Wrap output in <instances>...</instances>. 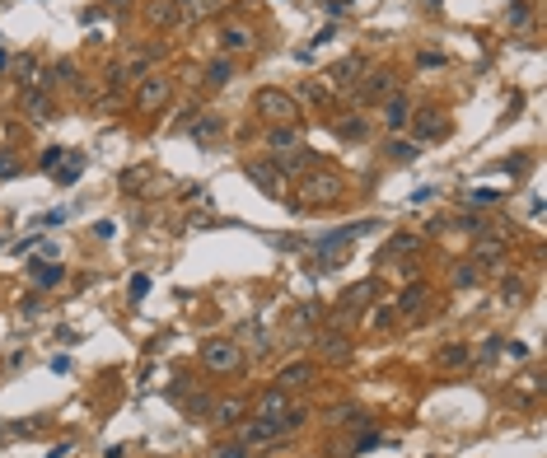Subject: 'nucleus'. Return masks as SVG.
<instances>
[{
	"instance_id": "obj_1",
	"label": "nucleus",
	"mask_w": 547,
	"mask_h": 458,
	"mask_svg": "<svg viewBox=\"0 0 547 458\" xmlns=\"http://www.w3.org/2000/svg\"><path fill=\"white\" fill-rule=\"evenodd\" d=\"M304 416H309L304 407H285L281 416H257V421H248V426L239 430V444H267V440H276V435H285V430L304 426Z\"/></svg>"
},
{
	"instance_id": "obj_2",
	"label": "nucleus",
	"mask_w": 547,
	"mask_h": 458,
	"mask_svg": "<svg viewBox=\"0 0 547 458\" xmlns=\"http://www.w3.org/2000/svg\"><path fill=\"white\" fill-rule=\"evenodd\" d=\"M253 112L267 117V122H276V127H290V122L299 117L295 98L281 94V89H257V94H253Z\"/></svg>"
},
{
	"instance_id": "obj_3",
	"label": "nucleus",
	"mask_w": 547,
	"mask_h": 458,
	"mask_svg": "<svg viewBox=\"0 0 547 458\" xmlns=\"http://www.w3.org/2000/svg\"><path fill=\"white\" fill-rule=\"evenodd\" d=\"M337 197H342V178L328 174V169L299 178V206H323V201H337Z\"/></svg>"
},
{
	"instance_id": "obj_4",
	"label": "nucleus",
	"mask_w": 547,
	"mask_h": 458,
	"mask_svg": "<svg viewBox=\"0 0 547 458\" xmlns=\"http://www.w3.org/2000/svg\"><path fill=\"white\" fill-rule=\"evenodd\" d=\"M313 351H318L328 365H346L356 346H351V337H346L342 328H323V332H313Z\"/></svg>"
},
{
	"instance_id": "obj_5",
	"label": "nucleus",
	"mask_w": 547,
	"mask_h": 458,
	"mask_svg": "<svg viewBox=\"0 0 547 458\" xmlns=\"http://www.w3.org/2000/svg\"><path fill=\"white\" fill-rule=\"evenodd\" d=\"M202 365L206 369H216V374H234L239 365H243V351L234 342H206L202 346Z\"/></svg>"
},
{
	"instance_id": "obj_6",
	"label": "nucleus",
	"mask_w": 547,
	"mask_h": 458,
	"mask_svg": "<svg viewBox=\"0 0 547 458\" xmlns=\"http://www.w3.org/2000/svg\"><path fill=\"white\" fill-rule=\"evenodd\" d=\"M169 94H173V79H169V75H145L141 84H136V108H141V112H155V108H164V103H169Z\"/></svg>"
},
{
	"instance_id": "obj_7",
	"label": "nucleus",
	"mask_w": 547,
	"mask_h": 458,
	"mask_svg": "<svg viewBox=\"0 0 547 458\" xmlns=\"http://www.w3.org/2000/svg\"><path fill=\"white\" fill-rule=\"evenodd\" d=\"M370 229H379V220H351V224H342V229H332L328 238H318V257L342 253L346 243H356V238H360V234H370Z\"/></svg>"
},
{
	"instance_id": "obj_8",
	"label": "nucleus",
	"mask_w": 547,
	"mask_h": 458,
	"mask_svg": "<svg viewBox=\"0 0 547 458\" xmlns=\"http://www.w3.org/2000/svg\"><path fill=\"white\" fill-rule=\"evenodd\" d=\"M375 295H379V281H356V285H346V290H342V300H337V314H346V318L365 314Z\"/></svg>"
},
{
	"instance_id": "obj_9",
	"label": "nucleus",
	"mask_w": 547,
	"mask_h": 458,
	"mask_svg": "<svg viewBox=\"0 0 547 458\" xmlns=\"http://www.w3.org/2000/svg\"><path fill=\"white\" fill-rule=\"evenodd\" d=\"M407 127L417 131V141H444V136H449V122H444V112H440V108L412 112V122H407Z\"/></svg>"
},
{
	"instance_id": "obj_10",
	"label": "nucleus",
	"mask_w": 547,
	"mask_h": 458,
	"mask_svg": "<svg viewBox=\"0 0 547 458\" xmlns=\"http://www.w3.org/2000/svg\"><path fill=\"white\" fill-rule=\"evenodd\" d=\"M313 374H318V369H313L309 360L281 365V369H276V388H281V393H290V388H309V383H313Z\"/></svg>"
},
{
	"instance_id": "obj_11",
	"label": "nucleus",
	"mask_w": 547,
	"mask_h": 458,
	"mask_svg": "<svg viewBox=\"0 0 547 458\" xmlns=\"http://www.w3.org/2000/svg\"><path fill=\"white\" fill-rule=\"evenodd\" d=\"M412 112H417V108H412V98H407V94H389V98H384V127L403 131L407 122H412Z\"/></svg>"
},
{
	"instance_id": "obj_12",
	"label": "nucleus",
	"mask_w": 547,
	"mask_h": 458,
	"mask_svg": "<svg viewBox=\"0 0 547 458\" xmlns=\"http://www.w3.org/2000/svg\"><path fill=\"white\" fill-rule=\"evenodd\" d=\"M243 174H248L253 183L267 192V197H281V174H276L271 164H262V159H248V164H243Z\"/></svg>"
},
{
	"instance_id": "obj_13",
	"label": "nucleus",
	"mask_w": 547,
	"mask_h": 458,
	"mask_svg": "<svg viewBox=\"0 0 547 458\" xmlns=\"http://www.w3.org/2000/svg\"><path fill=\"white\" fill-rule=\"evenodd\" d=\"M253 43H257L253 29H248V24H239V19L220 29V47H225V52H253Z\"/></svg>"
},
{
	"instance_id": "obj_14",
	"label": "nucleus",
	"mask_w": 547,
	"mask_h": 458,
	"mask_svg": "<svg viewBox=\"0 0 547 458\" xmlns=\"http://www.w3.org/2000/svg\"><path fill=\"white\" fill-rule=\"evenodd\" d=\"M389 94H398V75H393V70H375V79L360 89V98H365V103H384Z\"/></svg>"
},
{
	"instance_id": "obj_15",
	"label": "nucleus",
	"mask_w": 547,
	"mask_h": 458,
	"mask_svg": "<svg viewBox=\"0 0 547 458\" xmlns=\"http://www.w3.org/2000/svg\"><path fill=\"white\" fill-rule=\"evenodd\" d=\"M365 75V56H342V61L332 66V84H337V89H351V84H356V79Z\"/></svg>"
},
{
	"instance_id": "obj_16",
	"label": "nucleus",
	"mask_w": 547,
	"mask_h": 458,
	"mask_svg": "<svg viewBox=\"0 0 547 458\" xmlns=\"http://www.w3.org/2000/svg\"><path fill=\"white\" fill-rule=\"evenodd\" d=\"M426 300H430V285H426V281H412L403 295L393 300V309H398V314H421V304H426Z\"/></svg>"
},
{
	"instance_id": "obj_17",
	"label": "nucleus",
	"mask_w": 547,
	"mask_h": 458,
	"mask_svg": "<svg viewBox=\"0 0 547 458\" xmlns=\"http://www.w3.org/2000/svg\"><path fill=\"white\" fill-rule=\"evenodd\" d=\"M332 127H337V136H342V141H370V122H365L360 112H342Z\"/></svg>"
},
{
	"instance_id": "obj_18",
	"label": "nucleus",
	"mask_w": 547,
	"mask_h": 458,
	"mask_svg": "<svg viewBox=\"0 0 547 458\" xmlns=\"http://www.w3.org/2000/svg\"><path fill=\"white\" fill-rule=\"evenodd\" d=\"M421 248V234H393L389 243H384V253H379V262H389V257H412Z\"/></svg>"
},
{
	"instance_id": "obj_19",
	"label": "nucleus",
	"mask_w": 547,
	"mask_h": 458,
	"mask_svg": "<svg viewBox=\"0 0 547 458\" xmlns=\"http://www.w3.org/2000/svg\"><path fill=\"white\" fill-rule=\"evenodd\" d=\"M472 257H477V262H491V267H500V262H505V257H510V248H505V243H500V238L482 234V238H477V248H472Z\"/></svg>"
},
{
	"instance_id": "obj_20",
	"label": "nucleus",
	"mask_w": 547,
	"mask_h": 458,
	"mask_svg": "<svg viewBox=\"0 0 547 458\" xmlns=\"http://www.w3.org/2000/svg\"><path fill=\"white\" fill-rule=\"evenodd\" d=\"M239 416H243V397H220V402H211V421H220V426H234Z\"/></svg>"
},
{
	"instance_id": "obj_21",
	"label": "nucleus",
	"mask_w": 547,
	"mask_h": 458,
	"mask_svg": "<svg viewBox=\"0 0 547 458\" xmlns=\"http://www.w3.org/2000/svg\"><path fill=\"white\" fill-rule=\"evenodd\" d=\"M477 276H482V271H477V262H454L449 285H454V290H472V285H477Z\"/></svg>"
},
{
	"instance_id": "obj_22",
	"label": "nucleus",
	"mask_w": 547,
	"mask_h": 458,
	"mask_svg": "<svg viewBox=\"0 0 547 458\" xmlns=\"http://www.w3.org/2000/svg\"><path fill=\"white\" fill-rule=\"evenodd\" d=\"M524 300H529V285H524V281H510V276H505V281H500V304H505V309H519Z\"/></svg>"
},
{
	"instance_id": "obj_23",
	"label": "nucleus",
	"mask_w": 547,
	"mask_h": 458,
	"mask_svg": "<svg viewBox=\"0 0 547 458\" xmlns=\"http://www.w3.org/2000/svg\"><path fill=\"white\" fill-rule=\"evenodd\" d=\"M505 29H533V5L529 0H515V5L505 10Z\"/></svg>"
},
{
	"instance_id": "obj_24",
	"label": "nucleus",
	"mask_w": 547,
	"mask_h": 458,
	"mask_svg": "<svg viewBox=\"0 0 547 458\" xmlns=\"http://www.w3.org/2000/svg\"><path fill=\"white\" fill-rule=\"evenodd\" d=\"M24 112H29L33 122H43V117H47V112H52V103H47V94H43V89H38V84H33L29 94H24Z\"/></svg>"
},
{
	"instance_id": "obj_25",
	"label": "nucleus",
	"mask_w": 547,
	"mask_h": 458,
	"mask_svg": "<svg viewBox=\"0 0 547 458\" xmlns=\"http://www.w3.org/2000/svg\"><path fill=\"white\" fill-rule=\"evenodd\" d=\"M29 267H33V276H38V285H43V290H52V285L66 281V271L57 267V262H29Z\"/></svg>"
},
{
	"instance_id": "obj_26",
	"label": "nucleus",
	"mask_w": 547,
	"mask_h": 458,
	"mask_svg": "<svg viewBox=\"0 0 547 458\" xmlns=\"http://www.w3.org/2000/svg\"><path fill=\"white\" fill-rule=\"evenodd\" d=\"M285 407H290V393L271 388V393H262V402H257V416H281Z\"/></svg>"
},
{
	"instance_id": "obj_27",
	"label": "nucleus",
	"mask_w": 547,
	"mask_h": 458,
	"mask_svg": "<svg viewBox=\"0 0 547 458\" xmlns=\"http://www.w3.org/2000/svg\"><path fill=\"white\" fill-rule=\"evenodd\" d=\"M304 164H309V150H295V155H276L271 159V169H276V174H299V169H304Z\"/></svg>"
},
{
	"instance_id": "obj_28",
	"label": "nucleus",
	"mask_w": 547,
	"mask_h": 458,
	"mask_svg": "<svg viewBox=\"0 0 547 458\" xmlns=\"http://www.w3.org/2000/svg\"><path fill=\"white\" fill-rule=\"evenodd\" d=\"M472 360V351L463 346V342H449V346L440 351V365H444V369H458V365H468Z\"/></svg>"
},
{
	"instance_id": "obj_29",
	"label": "nucleus",
	"mask_w": 547,
	"mask_h": 458,
	"mask_svg": "<svg viewBox=\"0 0 547 458\" xmlns=\"http://www.w3.org/2000/svg\"><path fill=\"white\" fill-rule=\"evenodd\" d=\"M267 141H271V150H295V145H299V127H295V122H290V127H271Z\"/></svg>"
},
{
	"instance_id": "obj_30",
	"label": "nucleus",
	"mask_w": 547,
	"mask_h": 458,
	"mask_svg": "<svg viewBox=\"0 0 547 458\" xmlns=\"http://www.w3.org/2000/svg\"><path fill=\"white\" fill-rule=\"evenodd\" d=\"M230 75H234V61H225V56L206 66V84H211V89H220V84H230Z\"/></svg>"
},
{
	"instance_id": "obj_31",
	"label": "nucleus",
	"mask_w": 547,
	"mask_h": 458,
	"mask_svg": "<svg viewBox=\"0 0 547 458\" xmlns=\"http://www.w3.org/2000/svg\"><path fill=\"white\" fill-rule=\"evenodd\" d=\"M417 155H421L417 141H389V159L393 164H417Z\"/></svg>"
},
{
	"instance_id": "obj_32",
	"label": "nucleus",
	"mask_w": 547,
	"mask_h": 458,
	"mask_svg": "<svg viewBox=\"0 0 547 458\" xmlns=\"http://www.w3.org/2000/svg\"><path fill=\"white\" fill-rule=\"evenodd\" d=\"M150 19H155L159 29H169V24H178V5H173V0H155V5H150Z\"/></svg>"
},
{
	"instance_id": "obj_33",
	"label": "nucleus",
	"mask_w": 547,
	"mask_h": 458,
	"mask_svg": "<svg viewBox=\"0 0 547 458\" xmlns=\"http://www.w3.org/2000/svg\"><path fill=\"white\" fill-rule=\"evenodd\" d=\"M15 75H19V84H24V89H29V84H38V61H33V56H19V61H15Z\"/></svg>"
},
{
	"instance_id": "obj_34",
	"label": "nucleus",
	"mask_w": 547,
	"mask_h": 458,
	"mask_svg": "<svg viewBox=\"0 0 547 458\" xmlns=\"http://www.w3.org/2000/svg\"><path fill=\"white\" fill-rule=\"evenodd\" d=\"M192 136H197V141H211V136H220V117H202V122H192Z\"/></svg>"
},
{
	"instance_id": "obj_35",
	"label": "nucleus",
	"mask_w": 547,
	"mask_h": 458,
	"mask_svg": "<svg viewBox=\"0 0 547 458\" xmlns=\"http://www.w3.org/2000/svg\"><path fill=\"white\" fill-rule=\"evenodd\" d=\"M463 201H468V206H496V201H500V192H491V188H472Z\"/></svg>"
},
{
	"instance_id": "obj_36",
	"label": "nucleus",
	"mask_w": 547,
	"mask_h": 458,
	"mask_svg": "<svg viewBox=\"0 0 547 458\" xmlns=\"http://www.w3.org/2000/svg\"><path fill=\"white\" fill-rule=\"evenodd\" d=\"M126 295H131V304H141L145 295H150V276H145V271H141V276H131V285H126Z\"/></svg>"
},
{
	"instance_id": "obj_37",
	"label": "nucleus",
	"mask_w": 547,
	"mask_h": 458,
	"mask_svg": "<svg viewBox=\"0 0 547 458\" xmlns=\"http://www.w3.org/2000/svg\"><path fill=\"white\" fill-rule=\"evenodd\" d=\"M80 169H84V159H70V164H66V169H57V183H61V188H66V183H75V178H80Z\"/></svg>"
},
{
	"instance_id": "obj_38",
	"label": "nucleus",
	"mask_w": 547,
	"mask_h": 458,
	"mask_svg": "<svg viewBox=\"0 0 547 458\" xmlns=\"http://www.w3.org/2000/svg\"><path fill=\"white\" fill-rule=\"evenodd\" d=\"M500 356H510V360H529V346H524V342H505V337H500Z\"/></svg>"
},
{
	"instance_id": "obj_39",
	"label": "nucleus",
	"mask_w": 547,
	"mask_h": 458,
	"mask_svg": "<svg viewBox=\"0 0 547 458\" xmlns=\"http://www.w3.org/2000/svg\"><path fill=\"white\" fill-rule=\"evenodd\" d=\"M61 155H66V150H57V145H52V150H43V159H38V164H43L47 174H57V169H61Z\"/></svg>"
},
{
	"instance_id": "obj_40",
	"label": "nucleus",
	"mask_w": 547,
	"mask_h": 458,
	"mask_svg": "<svg viewBox=\"0 0 547 458\" xmlns=\"http://www.w3.org/2000/svg\"><path fill=\"white\" fill-rule=\"evenodd\" d=\"M393 318H398V309H393V304H384V309H375V318H370V328H389Z\"/></svg>"
},
{
	"instance_id": "obj_41",
	"label": "nucleus",
	"mask_w": 547,
	"mask_h": 458,
	"mask_svg": "<svg viewBox=\"0 0 547 458\" xmlns=\"http://www.w3.org/2000/svg\"><path fill=\"white\" fill-rule=\"evenodd\" d=\"M500 356V337H486V346L477 351V360H496Z\"/></svg>"
},
{
	"instance_id": "obj_42",
	"label": "nucleus",
	"mask_w": 547,
	"mask_h": 458,
	"mask_svg": "<svg viewBox=\"0 0 547 458\" xmlns=\"http://www.w3.org/2000/svg\"><path fill=\"white\" fill-rule=\"evenodd\" d=\"M112 234H117V224H112V220H98V224H94V238H103V243H108Z\"/></svg>"
},
{
	"instance_id": "obj_43",
	"label": "nucleus",
	"mask_w": 547,
	"mask_h": 458,
	"mask_svg": "<svg viewBox=\"0 0 547 458\" xmlns=\"http://www.w3.org/2000/svg\"><path fill=\"white\" fill-rule=\"evenodd\" d=\"M216 458H248V449H243V444H225Z\"/></svg>"
},
{
	"instance_id": "obj_44",
	"label": "nucleus",
	"mask_w": 547,
	"mask_h": 458,
	"mask_svg": "<svg viewBox=\"0 0 547 458\" xmlns=\"http://www.w3.org/2000/svg\"><path fill=\"white\" fill-rule=\"evenodd\" d=\"M70 454H75V444L66 440V444H52V454H47V458H70Z\"/></svg>"
},
{
	"instance_id": "obj_45",
	"label": "nucleus",
	"mask_w": 547,
	"mask_h": 458,
	"mask_svg": "<svg viewBox=\"0 0 547 458\" xmlns=\"http://www.w3.org/2000/svg\"><path fill=\"white\" fill-rule=\"evenodd\" d=\"M417 61H421L426 70H430V66H444V56H440V52H421V56H417Z\"/></svg>"
},
{
	"instance_id": "obj_46",
	"label": "nucleus",
	"mask_w": 547,
	"mask_h": 458,
	"mask_svg": "<svg viewBox=\"0 0 547 458\" xmlns=\"http://www.w3.org/2000/svg\"><path fill=\"white\" fill-rule=\"evenodd\" d=\"M19 309H24V314H43V300H38V295H29V300L19 304Z\"/></svg>"
},
{
	"instance_id": "obj_47",
	"label": "nucleus",
	"mask_w": 547,
	"mask_h": 458,
	"mask_svg": "<svg viewBox=\"0 0 547 458\" xmlns=\"http://www.w3.org/2000/svg\"><path fill=\"white\" fill-rule=\"evenodd\" d=\"M52 369L57 374H70V356H52Z\"/></svg>"
},
{
	"instance_id": "obj_48",
	"label": "nucleus",
	"mask_w": 547,
	"mask_h": 458,
	"mask_svg": "<svg viewBox=\"0 0 547 458\" xmlns=\"http://www.w3.org/2000/svg\"><path fill=\"white\" fill-rule=\"evenodd\" d=\"M15 169H19L15 159H10V155H0V178H10V174H15Z\"/></svg>"
},
{
	"instance_id": "obj_49",
	"label": "nucleus",
	"mask_w": 547,
	"mask_h": 458,
	"mask_svg": "<svg viewBox=\"0 0 547 458\" xmlns=\"http://www.w3.org/2000/svg\"><path fill=\"white\" fill-rule=\"evenodd\" d=\"M211 5H216V0H192V10H211Z\"/></svg>"
}]
</instances>
